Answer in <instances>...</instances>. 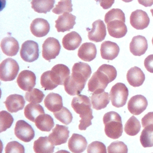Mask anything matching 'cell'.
Instances as JSON below:
<instances>
[{
    "mask_svg": "<svg viewBox=\"0 0 153 153\" xmlns=\"http://www.w3.org/2000/svg\"><path fill=\"white\" fill-rule=\"evenodd\" d=\"M91 74V69L88 64L84 62L75 63L72 69V74L64 83L66 92L71 96L79 94Z\"/></svg>",
    "mask_w": 153,
    "mask_h": 153,
    "instance_id": "cell-1",
    "label": "cell"
},
{
    "mask_svg": "<svg viewBox=\"0 0 153 153\" xmlns=\"http://www.w3.org/2000/svg\"><path fill=\"white\" fill-rule=\"evenodd\" d=\"M117 70L112 65L103 64L95 72L88 82V88L91 92L104 90L108 84L117 77Z\"/></svg>",
    "mask_w": 153,
    "mask_h": 153,
    "instance_id": "cell-2",
    "label": "cell"
},
{
    "mask_svg": "<svg viewBox=\"0 0 153 153\" xmlns=\"http://www.w3.org/2000/svg\"><path fill=\"white\" fill-rule=\"evenodd\" d=\"M91 102L88 97L79 94L74 97L71 102V106L75 112L79 115L81 120L78 128L81 130H85L90 126L91 120L93 118V111L91 108Z\"/></svg>",
    "mask_w": 153,
    "mask_h": 153,
    "instance_id": "cell-3",
    "label": "cell"
},
{
    "mask_svg": "<svg viewBox=\"0 0 153 153\" xmlns=\"http://www.w3.org/2000/svg\"><path fill=\"white\" fill-rule=\"evenodd\" d=\"M106 135L111 139H116L121 136L123 128L121 116L116 112L110 111L103 117Z\"/></svg>",
    "mask_w": 153,
    "mask_h": 153,
    "instance_id": "cell-4",
    "label": "cell"
},
{
    "mask_svg": "<svg viewBox=\"0 0 153 153\" xmlns=\"http://www.w3.org/2000/svg\"><path fill=\"white\" fill-rule=\"evenodd\" d=\"M109 96L112 105L116 108H121L126 103L128 90L124 84L117 82L111 88Z\"/></svg>",
    "mask_w": 153,
    "mask_h": 153,
    "instance_id": "cell-5",
    "label": "cell"
},
{
    "mask_svg": "<svg viewBox=\"0 0 153 153\" xmlns=\"http://www.w3.org/2000/svg\"><path fill=\"white\" fill-rule=\"evenodd\" d=\"M19 71L17 62L12 58L4 60L0 64V79L2 81L14 80Z\"/></svg>",
    "mask_w": 153,
    "mask_h": 153,
    "instance_id": "cell-6",
    "label": "cell"
},
{
    "mask_svg": "<svg viewBox=\"0 0 153 153\" xmlns=\"http://www.w3.org/2000/svg\"><path fill=\"white\" fill-rule=\"evenodd\" d=\"M21 58L26 62H32L38 59L39 57L38 44L32 40L24 42L20 51Z\"/></svg>",
    "mask_w": 153,
    "mask_h": 153,
    "instance_id": "cell-7",
    "label": "cell"
},
{
    "mask_svg": "<svg viewBox=\"0 0 153 153\" xmlns=\"http://www.w3.org/2000/svg\"><path fill=\"white\" fill-rule=\"evenodd\" d=\"M60 48V44L57 39L53 37L47 38L42 44V55L43 58L50 62L59 55Z\"/></svg>",
    "mask_w": 153,
    "mask_h": 153,
    "instance_id": "cell-8",
    "label": "cell"
},
{
    "mask_svg": "<svg viewBox=\"0 0 153 153\" xmlns=\"http://www.w3.org/2000/svg\"><path fill=\"white\" fill-rule=\"evenodd\" d=\"M14 134L18 139L25 142L31 141L35 136L33 128L24 120L17 121L14 128Z\"/></svg>",
    "mask_w": 153,
    "mask_h": 153,
    "instance_id": "cell-9",
    "label": "cell"
},
{
    "mask_svg": "<svg viewBox=\"0 0 153 153\" xmlns=\"http://www.w3.org/2000/svg\"><path fill=\"white\" fill-rule=\"evenodd\" d=\"M69 136L68 127L65 126L56 124L52 132L48 136L49 140L56 146L60 145L67 142Z\"/></svg>",
    "mask_w": 153,
    "mask_h": 153,
    "instance_id": "cell-10",
    "label": "cell"
},
{
    "mask_svg": "<svg viewBox=\"0 0 153 153\" xmlns=\"http://www.w3.org/2000/svg\"><path fill=\"white\" fill-rule=\"evenodd\" d=\"M19 87L24 91H30L35 86L36 76L35 74L29 70L20 72L17 78Z\"/></svg>",
    "mask_w": 153,
    "mask_h": 153,
    "instance_id": "cell-11",
    "label": "cell"
},
{
    "mask_svg": "<svg viewBox=\"0 0 153 153\" xmlns=\"http://www.w3.org/2000/svg\"><path fill=\"white\" fill-rule=\"evenodd\" d=\"M150 19L147 13L142 10H136L131 13L130 16V23L133 27L137 30H142L147 27Z\"/></svg>",
    "mask_w": 153,
    "mask_h": 153,
    "instance_id": "cell-12",
    "label": "cell"
},
{
    "mask_svg": "<svg viewBox=\"0 0 153 153\" xmlns=\"http://www.w3.org/2000/svg\"><path fill=\"white\" fill-rule=\"evenodd\" d=\"M69 74V69L67 66L63 64H57L54 66L50 71V77L53 82L57 85H64Z\"/></svg>",
    "mask_w": 153,
    "mask_h": 153,
    "instance_id": "cell-13",
    "label": "cell"
},
{
    "mask_svg": "<svg viewBox=\"0 0 153 153\" xmlns=\"http://www.w3.org/2000/svg\"><path fill=\"white\" fill-rule=\"evenodd\" d=\"M148 101L146 97L141 94L134 96L128 102L127 108L133 115H138L142 113L147 108Z\"/></svg>",
    "mask_w": 153,
    "mask_h": 153,
    "instance_id": "cell-14",
    "label": "cell"
},
{
    "mask_svg": "<svg viewBox=\"0 0 153 153\" xmlns=\"http://www.w3.org/2000/svg\"><path fill=\"white\" fill-rule=\"evenodd\" d=\"M76 17L69 13L60 15L55 21V27L58 32H64L73 29L75 25Z\"/></svg>",
    "mask_w": 153,
    "mask_h": 153,
    "instance_id": "cell-15",
    "label": "cell"
},
{
    "mask_svg": "<svg viewBox=\"0 0 153 153\" xmlns=\"http://www.w3.org/2000/svg\"><path fill=\"white\" fill-rule=\"evenodd\" d=\"M106 35V29L103 21L97 20L92 24V28L88 33L89 40L99 42L102 41Z\"/></svg>",
    "mask_w": 153,
    "mask_h": 153,
    "instance_id": "cell-16",
    "label": "cell"
},
{
    "mask_svg": "<svg viewBox=\"0 0 153 153\" xmlns=\"http://www.w3.org/2000/svg\"><path fill=\"white\" fill-rule=\"evenodd\" d=\"M107 29L109 35L115 38L124 36L127 32L125 22L121 19H114L107 23Z\"/></svg>",
    "mask_w": 153,
    "mask_h": 153,
    "instance_id": "cell-17",
    "label": "cell"
},
{
    "mask_svg": "<svg viewBox=\"0 0 153 153\" xmlns=\"http://www.w3.org/2000/svg\"><path fill=\"white\" fill-rule=\"evenodd\" d=\"M50 29V24L44 19L36 18L34 19L30 26L31 33L36 37H43L47 35Z\"/></svg>",
    "mask_w": 153,
    "mask_h": 153,
    "instance_id": "cell-18",
    "label": "cell"
},
{
    "mask_svg": "<svg viewBox=\"0 0 153 153\" xmlns=\"http://www.w3.org/2000/svg\"><path fill=\"white\" fill-rule=\"evenodd\" d=\"M130 51L136 56L144 54L148 49V42L145 36L137 35L134 36L130 43Z\"/></svg>",
    "mask_w": 153,
    "mask_h": 153,
    "instance_id": "cell-19",
    "label": "cell"
},
{
    "mask_svg": "<svg viewBox=\"0 0 153 153\" xmlns=\"http://www.w3.org/2000/svg\"><path fill=\"white\" fill-rule=\"evenodd\" d=\"M100 54L103 59L112 60L115 59L120 52V48L117 44L106 41L102 43L100 46Z\"/></svg>",
    "mask_w": 153,
    "mask_h": 153,
    "instance_id": "cell-20",
    "label": "cell"
},
{
    "mask_svg": "<svg viewBox=\"0 0 153 153\" xmlns=\"http://www.w3.org/2000/svg\"><path fill=\"white\" fill-rule=\"evenodd\" d=\"M4 103L7 109L10 112L14 113L22 110L24 108L25 100L22 95L14 94L8 96Z\"/></svg>",
    "mask_w": 153,
    "mask_h": 153,
    "instance_id": "cell-21",
    "label": "cell"
},
{
    "mask_svg": "<svg viewBox=\"0 0 153 153\" xmlns=\"http://www.w3.org/2000/svg\"><path fill=\"white\" fill-rule=\"evenodd\" d=\"M87 142L82 135L74 133L68 141V148L73 153H81L87 148Z\"/></svg>",
    "mask_w": 153,
    "mask_h": 153,
    "instance_id": "cell-22",
    "label": "cell"
},
{
    "mask_svg": "<svg viewBox=\"0 0 153 153\" xmlns=\"http://www.w3.org/2000/svg\"><path fill=\"white\" fill-rule=\"evenodd\" d=\"M109 100L108 93L104 91V90L96 91L91 96L92 107L96 110H100L106 108L109 103Z\"/></svg>",
    "mask_w": 153,
    "mask_h": 153,
    "instance_id": "cell-23",
    "label": "cell"
},
{
    "mask_svg": "<svg viewBox=\"0 0 153 153\" xmlns=\"http://www.w3.org/2000/svg\"><path fill=\"white\" fill-rule=\"evenodd\" d=\"M1 48L5 55L11 57L17 54L19 50V44L14 38L7 36L1 40Z\"/></svg>",
    "mask_w": 153,
    "mask_h": 153,
    "instance_id": "cell-24",
    "label": "cell"
},
{
    "mask_svg": "<svg viewBox=\"0 0 153 153\" xmlns=\"http://www.w3.org/2000/svg\"><path fill=\"white\" fill-rule=\"evenodd\" d=\"M127 80L133 87H139L143 84L145 76L143 71L137 66L131 68L127 73Z\"/></svg>",
    "mask_w": 153,
    "mask_h": 153,
    "instance_id": "cell-25",
    "label": "cell"
},
{
    "mask_svg": "<svg viewBox=\"0 0 153 153\" xmlns=\"http://www.w3.org/2000/svg\"><path fill=\"white\" fill-rule=\"evenodd\" d=\"M97 54L96 45L91 42H85L79 48L78 56L85 62H90L94 60Z\"/></svg>",
    "mask_w": 153,
    "mask_h": 153,
    "instance_id": "cell-26",
    "label": "cell"
},
{
    "mask_svg": "<svg viewBox=\"0 0 153 153\" xmlns=\"http://www.w3.org/2000/svg\"><path fill=\"white\" fill-rule=\"evenodd\" d=\"M44 103L47 109L54 113L59 111L63 108L62 97L57 93H49L45 97Z\"/></svg>",
    "mask_w": 153,
    "mask_h": 153,
    "instance_id": "cell-27",
    "label": "cell"
},
{
    "mask_svg": "<svg viewBox=\"0 0 153 153\" xmlns=\"http://www.w3.org/2000/svg\"><path fill=\"white\" fill-rule=\"evenodd\" d=\"M82 38L79 33L72 31L67 33L62 39L63 47L68 50H74L79 47Z\"/></svg>",
    "mask_w": 153,
    "mask_h": 153,
    "instance_id": "cell-28",
    "label": "cell"
},
{
    "mask_svg": "<svg viewBox=\"0 0 153 153\" xmlns=\"http://www.w3.org/2000/svg\"><path fill=\"white\" fill-rule=\"evenodd\" d=\"M35 153H53L54 145L49 140L48 137H39L35 140L33 146Z\"/></svg>",
    "mask_w": 153,
    "mask_h": 153,
    "instance_id": "cell-29",
    "label": "cell"
},
{
    "mask_svg": "<svg viewBox=\"0 0 153 153\" xmlns=\"http://www.w3.org/2000/svg\"><path fill=\"white\" fill-rule=\"evenodd\" d=\"M44 114V109L41 105L36 103L27 104L24 109V115L32 122H35L36 118Z\"/></svg>",
    "mask_w": 153,
    "mask_h": 153,
    "instance_id": "cell-30",
    "label": "cell"
},
{
    "mask_svg": "<svg viewBox=\"0 0 153 153\" xmlns=\"http://www.w3.org/2000/svg\"><path fill=\"white\" fill-rule=\"evenodd\" d=\"M36 127L42 131H50L54 126L53 118L48 114H42L35 121Z\"/></svg>",
    "mask_w": 153,
    "mask_h": 153,
    "instance_id": "cell-31",
    "label": "cell"
},
{
    "mask_svg": "<svg viewBox=\"0 0 153 153\" xmlns=\"http://www.w3.org/2000/svg\"><path fill=\"white\" fill-rule=\"evenodd\" d=\"M54 3L55 0H32L31 6L35 12L46 14L53 9Z\"/></svg>",
    "mask_w": 153,
    "mask_h": 153,
    "instance_id": "cell-32",
    "label": "cell"
},
{
    "mask_svg": "<svg viewBox=\"0 0 153 153\" xmlns=\"http://www.w3.org/2000/svg\"><path fill=\"white\" fill-rule=\"evenodd\" d=\"M140 127L139 121L133 115L126 122L124 126V131L129 136H135L140 131Z\"/></svg>",
    "mask_w": 153,
    "mask_h": 153,
    "instance_id": "cell-33",
    "label": "cell"
},
{
    "mask_svg": "<svg viewBox=\"0 0 153 153\" xmlns=\"http://www.w3.org/2000/svg\"><path fill=\"white\" fill-rule=\"evenodd\" d=\"M140 142L144 148L153 146V127L147 126L142 131Z\"/></svg>",
    "mask_w": 153,
    "mask_h": 153,
    "instance_id": "cell-34",
    "label": "cell"
},
{
    "mask_svg": "<svg viewBox=\"0 0 153 153\" xmlns=\"http://www.w3.org/2000/svg\"><path fill=\"white\" fill-rule=\"evenodd\" d=\"M44 96L45 95L42 91L38 88H33L32 90L26 93L25 99L29 102L39 103L42 101Z\"/></svg>",
    "mask_w": 153,
    "mask_h": 153,
    "instance_id": "cell-35",
    "label": "cell"
},
{
    "mask_svg": "<svg viewBox=\"0 0 153 153\" xmlns=\"http://www.w3.org/2000/svg\"><path fill=\"white\" fill-rule=\"evenodd\" d=\"M54 115L59 121L66 125L70 124L73 118L72 113L66 107H63L59 111L54 112Z\"/></svg>",
    "mask_w": 153,
    "mask_h": 153,
    "instance_id": "cell-36",
    "label": "cell"
},
{
    "mask_svg": "<svg viewBox=\"0 0 153 153\" xmlns=\"http://www.w3.org/2000/svg\"><path fill=\"white\" fill-rule=\"evenodd\" d=\"M72 10L71 0H60L52 10V11L56 14H60L66 12L70 13L72 11Z\"/></svg>",
    "mask_w": 153,
    "mask_h": 153,
    "instance_id": "cell-37",
    "label": "cell"
},
{
    "mask_svg": "<svg viewBox=\"0 0 153 153\" xmlns=\"http://www.w3.org/2000/svg\"><path fill=\"white\" fill-rule=\"evenodd\" d=\"M13 121V117L9 112L5 111H1L0 112V131L2 132L10 128Z\"/></svg>",
    "mask_w": 153,
    "mask_h": 153,
    "instance_id": "cell-38",
    "label": "cell"
},
{
    "mask_svg": "<svg viewBox=\"0 0 153 153\" xmlns=\"http://www.w3.org/2000/svg\"><path fill=\"white\" fill-rule=\"evenodd\" d=\"M121 19L126 22L125 14L123 11L119 8H112L108 11L105 16V22L107 24L114 19Z\"/></svg>",
    "mask_w": 153,
    "mask_h": 153,
    "instance_id": "cell-39",
    "label": "cell"
},
{
    "mask_svg": "<svg viewBox=\"0 0 153 153\" xmlns=\"http://www.w3.org/2000/svg\"><path fill=\"white\" fill-rule=\"evenodd\" d=\"M40 82L42 87L45 90H52L57 87L50 77V71H47L41 75Z\"/></svg>",
    "mask_w": 153,
    "mask_h": 153,
    "instance_id": "cell-40",
    "label": "cell"
},
{
    "mask_svg": "<svg viewBox=\"0 0 153 153\" xmlns=\"http://www.w3.org/2000/svg\"><path fill=\"white\" fill-rule=\"evenodd\" d=\"M108 153H127V145L121 141L112 142L108 147Z\"/></svg>",
    "mask_w": 153,
    "mask_h": 153,
    "instance_id": "cell-41",
    "label": "cell"
},
{
    "mask_svg": "<svg viewBox=\"0 0 153 153\" xmlns=\"http://www.w3.org/2000/svg\"><path fill=\"white\" fill-rule=\"evenodd\" d=\"M5 153H25V148L17 141H11L7 144Z\"/></svg>",
    "mask_w": 153,
    "mask_h": 153,
    "instance_id": "cell-42",
    "label": "cell"
},
{
    "mask_svg": "<svg viewBox=\"0 0 153 153\" xmlns=\"http://www.w3.org/2000/svg\"><path fill=\"white\" fill-rule=\"evenodd\" d=\"M87 151V153H106V148L102 142L94 141L88 145Z\"/></svg>",
    "mask_w": 153,
    "mask_h": 153,
    "instance_id": "cell-43",
    "label": "cell"
},
{
    "mask_svg": "<svg viewBox=\"0 0 153 153\" xmlns=\"http://www.w3.org/2000/svg\"><path fill=\"white\" fill-rule=\"evenodd\" d=\"M142 126L143 128L150 126L153 127V112H149L142 118Z\"/></svg>",
    "mask_w": 153,
    "mask_h": 153,
    "instance_id": "cell-44",
    "label": "cell"
},
{
    "mask_svg": "<svg viewBox=\"0 0 153 153\" xmlns=\"http://www.w3.org/2000/svg\"><path fill=\"white\" fill-rule=\"evenodd\" d=\"M144 66L148 72L153 73V54H150L145 58Z\"/></svg>",
    "mask_w": 153,
    "mask_h": 153,
    "instance_id": "cell-45",
    "label": "cell"
},
{
    "mask_svg": "<svg viewBox=\"0 0 153 153\" xmlns=\"http://www.w3.org/2000/svg\"><path fill=\"white\" fill-rule=\"evenodd\" d=\"M96 2H99L100 5L105 10L108 9L112 7L114 3L115 0H96Z\"/></svg>",
    "mask_w": 153,
    "mask_h": 153,
    "instance_id": "cell-46",
    "label": "cell"
},
{
    "mask_svg": "<svg viewBox=\"0 0 153 153\" xmlns=\"http://www.w3.org/2000/svg\"><path fill=\"white\" fill-rule=\"evenodd\" d=\"M139 4L145 7H151L153 5V0H137Z\"/></svg>",
    "mask_w": 153,
    "mask_h": 153,
    "instance_id": "cell-47",
    "label": "cell"
},
{
    "mask_svg": "<svg viewBox=\"0 0 153 153\" xmlns=\"http://www.w3.org/2000/svg\"><path fill=\"white\" fill-rule=\"evenodd\" d=\"M55 153H70L69 151H67L66 150H59L58 151H57Z\"/></svg>",
    "mask_w": 153,
    "mask_h": 153,
    "instance_id": "cell-48",
    "label": "cell"
},
{
    "mask_svg": "<svg viewBox=\"0 0 153 153\" xmlns=\"http://www.w3.org/2000/svg\"><path fill=\"white\" fill-rule=\"evenodd\" d=\"M122 1L125 2H131L133 0H122Z\"/></svg>",
    "mask_w": 153,
    "mask_h": 153,
    "instance_id": "cell-49",
    "label": "cell"
},
{
    "mask_svg": "<svg viewBox=\"0 0 153 153\" xmlns=\"http://www.w3.org/2000/svg\"><path fill=\"white\" fill-rule=\"evenodd\" d=\"M151 13L152 16V17H153V8H152V9H151Z\"/></svg>",
    "mask_w": 153,
    "mask_h": 153,
    "instance_id": "cell-50",
    "label": "cell"
},
{
    "mask_svg": "<svg viewBox=\"0 0 153 153\" xmlns=\"http://www.w3.org/2000/svg\"><path fill=\"white\" fill-rule=\"evenodd\" d=\"M152 45H153V38L152 39Z\"/></svg>",
    "mask_w": 153,
    "mask_h": 153,
    "instance_id": "cell-51",
    "label": "cell"
}]
</instances>
